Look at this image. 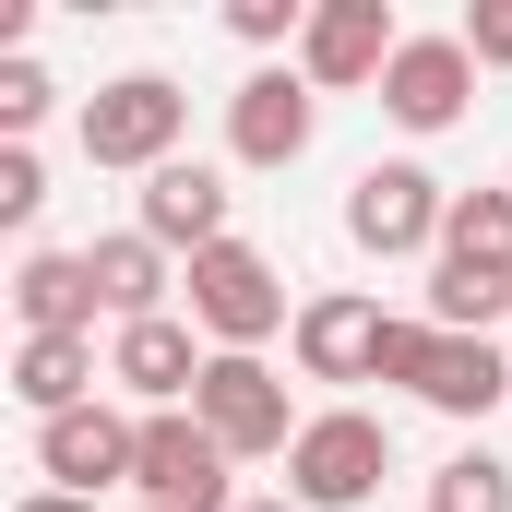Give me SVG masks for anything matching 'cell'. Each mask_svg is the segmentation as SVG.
I'll use <instances>...</instances> for the list:
<instances>
[{"label": "cell", "mask_w": 512, "mask_h": 512, "mask_svg": "<svg viewBox=\"0 0 512 512\" xmlns=\"http://www.w3.org/2000/svg\"><path fill=\"white\" fill-rule=\"evenodd\" d=\"M179 131H191V96L167 84V72H120V84H96L84 96V155L96 167H179Z\"/></svg>", "instance_id": "3957f363"}, {"label": "cell", "mask_w": 512, "mask_h": 512, "mask_svg": "<svg viewBox=\"0 0 512 512\" xmlns=\"http://www.w3.org/2000/svg\"><path fill=\"white\" fill-rule=\"evenodd\" d=\"M203 370H215V358H203V346H191V322H167V310H155V322H120V346H108V382L143 393L155 417H167L179 393H203Z\"/></svg>", "instance_id": "4fadbf2b"}, {"label": "cell", "mask_w": 512, "mask_h": 512, "mask_svg": "<svg viewBox=\"0 0 512 512\" xmlns=\"http://www.w3.org/2000/svg\"><path fill=\"white\" fill-rule=\"evenodd\" d=\"M131 453H143V429L108 417V405H72V417L36 429V465H48V489H72V501H96L108 477H131Z\"/></svg>", "instance_id": "7c38bea8"}, {"label": "cell", "mask_w": 512, "mask_h": 512, "mask_svg": "<svg viewBox=\"0 0 512 512\" xmlns=\"http://www.w3.org/2000/svg\"><path fill=\"white\" fill-rule=\"evenodd\" d=\"M441 227H453V191L429 179V167H358L346 179V239L370 262H405V251H441Z\"/></svg>", "instance_id": "277c9868"}, {"label": "cell", "mask_w": 512, "mask_h": 512, "mask_svg": "<svg viewBox=\"0 0 512 512\" xmlns=\"http://www.w3.org/2000/svg\"><path fill=\"white\" fill-rule=\"evenodd\" d=\"M310 120H322V84L310 72H251L227 96V155L239 167H298L310 155Z\"/></svg>", "instance_id": "ba28073f"}, {"label": "cell", "mask_w": 512, "mask_h": 512, "mask_svg": "<svg viewBox=\"0 0 512 512\" xmlns=\"http://www.w3.org/2000/svg\"><path fill=\"white\" fill-rule=\"evenodd\" d=\"M48 96H60V84H48L36 60H0V131H12V143H24V131L48 120Z\"/></svg>", "instance_id": "44dd1931"}, {"label": "cell", "mask_w": 512, "mask_h": 512, "mask_svg": "<svg viewBox=\"0 0 512 512\" xmlns=\"http://www.w3.org/2000/svg\"><path fill=\"white\" fill-rule=\"evenodd\" d=\"M465 96H477V60H465V36H405L382 72V108L405 131H453L465 120Z\"/></svg>", "instance_id": "8fae6325"}, {"label": "cell", "mask_w": 512, "mask_h": 512, "mask_svg": "<svg viewBox=\"0 0 512 512\" xmlns=\"http://www.w3.org/2000/svg\"><path fill=\"white\" fill-rule=\"evenodd\" d=\"M12 310H24V334H96V262L84 251H24V274H12Z\"/></svg>", "instance_id": "9a60e30c"}, {"label": "cell", "mask_w": 512, "mask_h": 512, "mask_svg": "<svg viewBox=\"0 0 512 512\" xmlns=\"http://www.w3.org/2000/svg\"><path fill=\"white\" fill-rule=\"evenodd\" d=\"M36 203H48V167L24 143H0V227H36Z\"/></svg>", "instance_id": "7402d4cb"}, {"label": "cell", "mask_w": 512, "mask_h": 512, "mask_svg": "<svg viewBox=\"0 0 512 512\" xmlns=\"http://www.w3.org/2000/svg\"><path fill=\"white\" fill-rule=\"evenodd\" d=\"M191 417L227 441V465H251V453H298V429H310V417H286V382H274L262 358H215L203 393H191Z\"/></svg>", "instance_id": "52a82bcc"}, {"label": "cell", "mask_w": 512, "mask_h": 512, "mask_svg": "<svg viewBox=\"0 0 512 512\" xmlns=\"http://www.w3.org/2000/svg\"><path fill=\"white\" fill-rule=\"evenodd\" d=\"M143 239L203 262L215 239H227V179H215V167H191V155H179V167H155V179H143Z\"/></svg>", "instance_id": "5bb4252c"}, {"label": "cell", "mask_w": 512, "mask_h": 512, "mask_svg": "<svg viewBox=\"0 0 512 512\" xmlns=\"http://www.w3.org/2000/svg\"><path fill=\"white\" fill-rule=\"evenodd\" d=\"M382 334H393L382 298L334 286V298L298 310V370H310V382H382Z\"/></svg>", "instance_id": "30bf717a"}, {"label": "cell", "mask_w": 512, "mask_h": 512, "mask_svg": "<svg viewBox=\"0 0 512 512\" xmlns=\"http://www.w3.org/2000/svg\"><path fill=\"white\" fill-rule=\"evenodd\" d=\"M191 322L215 334V358H262V334L286 322V286H274V262L251 239H215V251L191 262Z\"/></svg>", "instance_id": "5b68a950"}, {"label": "cell", "mask_w": 512, "mask_h": 512, "mask_svg": "<svg viewBox=\"0 0 512 512\" xmlns=\"http://www.w3.org/2000/svg\"><path fill=\"white\" fill-rule=\"evenodd\" d=\"M429 512H512V465L501 453H453L429 477Z\"/></svg>", "instance_id": "ffe728a7"}, {"label": "cell", "mask_w": 512, "mask_h": 512, "mask_svg": "<svg viewBox=\"0 0 512 512\" xmlns=\"http://www.w3.org/2000/svg\"><path fill=\"white\" fill-rule=\"evenodd\" d=\"M382 477H393V429L358 417V405H322L298 429V453H286V501L298 512H358V501H382Z\"/></svg>", "instance_id": "6da1fadb"}, {"label": "cell", "mask_w": 512, "mask_h": 512, "mask_svg": "<svg viewBox=\"0 0 512 512\" xmlns=\"http://www.w3.org/2000/svg\"><path fill=\"white\" fill-rule=\"evenodd\" d=\"M239 512H298V501H239Z\"/></svg>", "instance_id": "484cf974"}, {"label": "cell", "mask_w": 512, "mask_h": 512, "mask_svg": "<svg viewBox=\"0 0 512 512\" xmlns=\"http://www.w3.org/2000/svg\"><path fill=\"white\" fill-rule=\"evenodd\" d=\"M382 382H405L417 405H441V417H489L512 393L501 346L489 334H441V322H393L382 334Z\"/></svg>", "instance_id": "7a4b0ae2"}, {"label": "cell", "mask_w": 512, "mask_h": 512, "mask_svg": "<svg viewBox=\"0 0 512 512\" xmlns=\"http://www.w3.org/2000/svg\"><path fill=\"white\" fill-rule=\"evenodd\" d=\"M96 298H108V322H155L167 310V251L143 239V227H120V239H96Z\"/></svg>", "instance_id": "e0dca14e"}, {"label": "cell", "mask_w": 512, "mask_h": 512, "mask_svg": "<svg viewBox=\"0 0 512 512\" xmlns=\"http://www.w3.org/2000/svg\"><path fill=\"white\" fill-rule=\"evenodd\" d=\"M143 512H155V501H143Z\"/></svg>", "instance_id": "4316f807"}, {"label": "cell", "mask_w": 512, "mask_h": 512, "mask_svg": "<svg viewBox=\"0 0 512 512\" xmlns=\"http://www.w3.org/2000/svg\"><path fill=\"white\" fill-rule=\"evenodd\" d=\"M441 251L477 262V274H512V191H453V227H441Z\"/></svg>", "instance_id": "d6986e66"}, {"label": "cell", "mask_w": 512, "mask_h": 512, "mask_svg": "<svg viewBox=\"0 0 512 512\" xmlns=\"http://www.w3.org/2000/svg\"><path fill=\"white\" fill-rule=\"evenodd\" d=\"M131 489L155 512H239L227 501V441L191 417V405H167V417H143V453H131Z\"/></svg>", "instance_id": "8992f818"}, {"label": "cell", "mask_w": 512, "mask_h": 512, "mask_svg": "<svg viewBox=\"0 0 512 512\" xmlns=\"http://www.w3.org/2000/svg\"><path fill=\"white\" fill-rule=\"evenodd\" d=\"M393 48H405V24H393L382 0H322L310 12V36H298V72L334 96V84H382Z\"/></svg>", "instance_id": "9c48e42d"}, {"label": "cell", "mask_w": 512, "mask_h": 512, "mask_svg": "<svg viewBox=\"0 0 512 512\" xmlns=\"http://www.w3.org/2000/svg\"><path fill=\"white\" fill-rule=\"evenodd\" d=\"M227 24H239L251 48H286V36H310V12H298V0H227Z\"/></svg>", "instance_id": "cb8c5ba5"}, {"label": "cell", "mask_w": 512, "mask_h": 512, "mask_svg": "<svg viewBox=\"0 0 512 512\" xmlns=\"http://www.w3.org/2000/svg\"><path fill=\"white\" fill-rule=\"evenodd\" d=\"M453 36H465V60H477V72H512V0H477Z\"/></svg>", "instance_id": "603a6c76"}, {"label": "cell", "mask_w": 512, "mask_h": 512, "mask_svg": "<svg viewBox=\"0 0 512 512\" xmlns=\"http://www.w3.org/2000/svg\"><path fill=\"white\" fill-rule=\"evenodd\" d=\"M12 512H96V501H72V489H36V501H12Z\"/></svg>", "instance_id": "d4e9b609"}, {"label": "cell", "mask_w": 512, "mask_h": 512, "mask_svg": "<svg viewBox=\"0 0 512 512\" xmlns=\"http://www.w3.org/2000/svg\"><path fill=\"white\" fill-rule=\"evenodd\" d=\"M501 310H512V274H477V262L429 251V310H417V322H441V334H489Z\"/></svg>", "instance_id": "ac0fdd59"}, {"label": "cell", "mask_w": 512, "mask_h": 512, "mask_svg": "<svg viewBox=\"0 0 512 512\" xmlns=\"http://www.w3.org/2000/svg\"><path fill=\"white\" fill-rule=\"evenodd\" d=\"M12 393L36 405V429L72 417V405H96V334H24L12 346Z\"/></svg>", "instance_id": "2e32d148"}]
</instances>
